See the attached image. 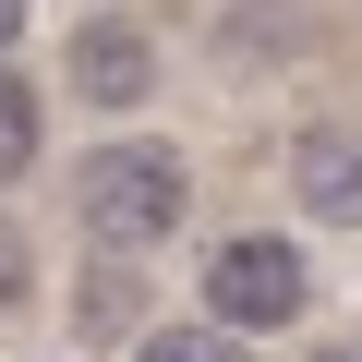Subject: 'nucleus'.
<instances>
[{
	"label": "nucleus",
	"mask_w": 362,
	"mask_h": 362,
	"mask_svg": "<svg viewBox=\"0 0 362 362\" xmlns=\"http://www.w3.org/2000/svg\"><path fill=\"white\" fill-rule=\"evenodd\" d=\"M25 290H37V242H25V230H13V218H0V314H13V302H25Z\"/></svg>",
	"instance_id": "1a4fd4ad"
},
{
	"label": "nucleus",
	"mask_w": 362,
	"mask_h": 362,
	"mask_svg": "<svg viewBox=\"0 0 362 362\" xmlns=\"http://www.w3.org/2000/svg\"><path fill=\"white\" fill-rule=\"evenodd\" d=\"M73 218H85L97 254H157L181 218H194V169H181V145H157V133L85 145V169H73Z\"/></svg>",
	"instance_id": "f257e3e1"
},
{
	"label": "nucleus",
	"mask_w": 362,
	"mask_h": 362,
	"mask_svg": "<svg viewBox=\"0 0 362 362\" xmlns=\"http://www.w3.org/2000/svg\"><path fill=\"white\" fill-rule=\"evenodd\" d=\"M121 266H133V254H109V266L85 278V326H97V338H121V326H133V278H121Z\"/></svg>",
	"instance_id": "6e6552de"
},
{
	"label": "nucleus",
	"mask_w": 362,
	"mask_h": 362,
	"mask_svg": "<svg viewBox=\"0 0 362 362\" xmlns=\"http://www.w3.org/2000/svg\"><path fill=\"white\" fill-rule=\"evenodd\" d=\"M314 362H338V350H314Z\"/></svg>",
	"instance_id": "9b49d317"
},
{
	"label": "nucleus",
	"mask_w": 362,
	"mask_h": 362,
	"mask_svg": "<svg viewBox=\"0 0 362 362\" xmlns=\"http://www.w3.org/2000/svg\"><path fill=\"white\" fill-rule=\"evenodd\" d=\"M145 85H157V37L121 25V13H97V25L73 37V97H85V109H133Z\"/></svg>",
	"instance_id": "20e7f679"
},
{
	"label": "nucleus",
	"mask_w": 362,
	"mask_h": 362,
	"mask_svg": "<svg viewBox=\"0 0 362 362\" xmlns=\"http://www.w3.org/2000/svg\"><path fill=\"white\" fill-rule=\"evenodd\" d=\"M302 37H314L302 0H230V73H242V61L278 73V61H302Z\"/></svg>",
	"instance_id": "39448f33"
},
{
	"label": "nucleus",
	"mask_w": 362,
	"mask_h": 362,
	"mask_svg": "<svg viewBox=\"0 0 362 362\" xmlns=\"http://www.w3.org/2000/svg\"><path fill=\"white\" fill-rule=\"evenodd\" d=\"M133 362H254V338L242 326H145Z\"/></svg>",
	"instance_id": "423d86ee"
},
{
	"label": "nucleus",
	"mask_w": 362,
	"mask_h": 362,
	"mask_svg": "<svg viewBox=\"0 0 362 362\" xmlns=\"http://www.w3.org/2000/svg\"><path fill=\"white\" fill-rule=\"evenodd\" d=\"M206 314L242 326V338L302 326V314H314V266H302V242H278V230H230V242L206 254Z\"/></svg>",
	"instance_id": "f03ea898"
},
{
	"label": "nucleus",
	"mask_w": 362,
	"mask_h": 362,
	"mask_svg": "<svg viewBox=\"0 0 362 362\" xmlns=\"http://www.w3.org/2000/svg\"><path fill=\"white\" fill-rule=\"evenodd\" d=\"M290 194H302V218L362 230V121H314L290 145Z\"/></svg>",
	"instance_id": "7ed1b4c3"
},
{
	"label": "nucleus",
	"mask_w": 362,
	"mask_h": 362,
	"mask_svg": "<svg viewBox=\"0 0 362 362\" xmlns=\"http://www.w3.org/2000/svg\"><path fill=\"white\" fill-rule=\"evenodd\" d=\"M13 49H25V0H0V73H13Z\"/></svg>",
	"instance_id": "9d476101"
},
{
	"label": "nucleus",
	"mask_w": 362,
	"mask_h": 362,
	"mask_svg": "<svg viewBox=\"0 0 362 362\" xmlns=\"http://www.w3.org/2000/svg\"><path fill=\"white\" fill-rule=\"evenodd\" d=\"M37 133H49L37 85H25V73H0V181H25V169H37Z\"/></svg>",
	"instance_id": "0eeeda50"
}]
</instances>
